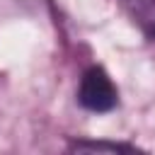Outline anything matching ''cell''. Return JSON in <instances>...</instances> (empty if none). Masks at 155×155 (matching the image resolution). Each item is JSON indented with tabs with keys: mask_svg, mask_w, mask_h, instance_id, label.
<instances>
[{
	"mask_svg": "<svg viewBox=\"0 0 155 155\" xmlns=\"http://www.w3.org/2000/svg\"><path fill=\"white\" fill-rule=\"evenodd\" d=\"M78 102L94 114H107L119 104V90L109 73L99 65H90L78 85Z\"/></svg>",
	"mask_w": 155,
	"mask_h": 155,
	"instance_id": "6da1fadb",
	"label": "cell"
},
{
	"mask_svg": "<svg viewBox=\"0 0 155 155\" xmlns=\"http://www.w3.org/2000/svg\"><path fill=\"white\" fill-rule=\"evenodd\" d=\"M68 155H148V153L136 145L114 140H73L68 145Z\"/></svg>",
	"mask_w": 155,
	"mask_h": 155,
	"instance_id": "7a4b0ae2",
	"label": "cell"
}]
</instances>
